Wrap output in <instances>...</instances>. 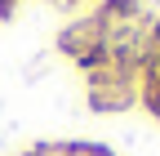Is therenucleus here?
I'll list each match as a JSON object with an SVG mask.
<instances>
[{
  "label": "nucleus",
  "instance_id": "nucleus-1",
  "mask_svg": "<svg viewBox=\"0 0 160 156\" xmlns=\"http://www.w3.org/2000/svg\"><path fill=\"white\" fill-rule=\"evenodd\" d=\"M138 103V76H120L111 67L89 71V107L93 112H129Z\"/></svg>",
  "mask_w": 160,
  "mask_h": 156
},
{
  "label": "nucleus",
  "instance_id": "nucleus-2",
  "mask_svg": "<svg viewBox=\"0 0 160 156\" xmlns=\"http://www.w3.org/2000/svg\"><path fill=\"white\" fill-rule=\"evenodd\" d=\"M98 40H107V27L98 23V18L89 13V18H80V23H71L67 31H58V49H62L67 58H80L89 45H98Z\"/></svg>",
  "mask_w": 160,
  "mask_h": 156
},
{
  "label": "nucleus",
  "instance_id": "nucleus-3",
  "mask_svg": "<svg viewBox=\"0 0 160 156\" xmlns=\"http://www.w3.org/2000/svg\"><path fill=\"white\" fill-rule=\"evenodd\" d=\"M138 103L147 107V116L160 125V85L151 81V76H138Z\"/></svg>",
  "mask_w": 160,
  "mask_h": 156
},
{
  "label": "nucleus",
  "instance_id": "nucleus-4",
  "mask_svg": "<svg viewBox=\"0 0 160 156\" xmlns=\"http://www.w3.org/2000/svg\"><path fill=\"white\" fill-rule=\"evenodd\" d=\"M53 156H111L102 143H58Z\"/></svg>",
  "mask_w": 160,
  "mask_h": 156
},
{
  "label": "nucleus",
  "instance_id": "nucleus-5",
  "mask_svg": "<svg viewBox=\"0 0 160 156\" xmlns=\"http://www.w3.org/2000/svg\"><path fill=\"white\" fill-rule=\"evenodd\" d=\"M22 156H53V147H49V143H40V147H31V152H22Z\"/></svg>",
  "mask_w": 160,
  "mask_h": 156
},
{
  "label": "nucleus",
  "instance_id": "nucleus-6",
  "mask_svg": "<svg viewBox=\"0 0 160 156\" xmlns=\"http://www.w3.org/2000/svg\"><path fill=\"white\" fill-rule=\"evenodd\" d=\"M13 5H18V0H0V18H9V13H13Z\"/></svg>",
  "mask_w": 160,
  "mask_h": 156
}]
</instances>
